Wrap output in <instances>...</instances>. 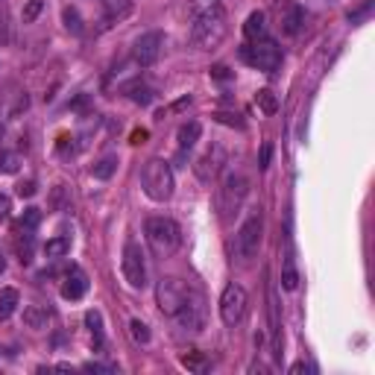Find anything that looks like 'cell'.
I'll return each instance as SVG.
<instances>
[{
	"label": "cell",
	"instance_id": "19",
	"mask_svg": "<svg viewBox=\"0 0 375 375\" xmlns=\"http://www.w3.org/2000/svg\"><path fill=\"white\" fill-rule=\"evenodd\" d=\"M117 156H103V159H100L94 167H91V176L94 179H100V182H109L112 176H115V170H117Z\"/></svg>",
	"mask_w": 375,
	"mask_h": 375
},
{
	"label": "cell",
	"instance_id": "29",
	"mask_svg": "<svg viewBox=\"0 0 375 375\" xmlns=\"http://www.w3.org/2000/svg\"><path fill=\"white\" fill-rule=\"evenodd\" d=\"M41 9H44V0H30V4L23 6V12H21L23 23H33V21L41 15Z\"/></svg>",
	"mask_w": 375,
	"mask_h": 375
},
{
	"label": "cell",
	"instance_id": "7",
	"mask_svg": "<svg viewBox=\"0 0 375 375\" xmlns=\"http://www.w3.org/2000/svg\"><path fill=\"white\" fill-rule=\"evenodd\" d=\"M241 59L246 65H253L258 70H267L273 73L279 65H282V47L276 41H270V38H258L253 44H243L241 47Z\"/></svg>",
	"mask_w": 375,
	"mask_h": 375
},
{
	"label": "cell",
	"instance_id": "18",
	"mask_svg": "<svg viewBox=\"0 0 375 375\" xmlns=\"http://www.w3.org/2000/svg\"><path fill=\"white\" fill-rule=\"evenodd\" d=\"M21 305V296L15 287H4L0 290V319H9Z\"/></svg>",
	"mask_w": 375,
	"mask_h": 375
},
{
	"label": "cell",
	"instance_id": "21",
	"mask_svg": "<svg viewBox=\"0 0 375 375\" xmlns=\"http://www.w3.org/2000/svg\"><path fill=\"white\" fill-rule=\"evenodd\" d=\"M302 23H305V9H302V6H293V9L285 15V21H282V30H285L287 36H296L299 30H302Z\"/></svg>",
	"mask_w": 375,
	"mask_h": 375
},
{
	"label": "cell",
	"instance_id": "31",
	"mask_svg": "<svg viewBox=\"0 0 375 375\" xmlns=\"http://www.w3.org/2000/svg\"><path fill=\"white\" fill-rule=\"evenodd\" d=\"M0 173H18V156L15 153H0Z\"/></svg>",
	"mask_w": 375,
	"mask_h": 375
},
{
	"label": "cell",
	"instance_id": "35",
	"mask_svg": "<svg viewBox=\"0 0 375 375\" xmlns=\"http://www.w3.org/2000/svg\"><path fill=\"white\" fill-rule=\"evenodd\" d=\"M18 194H21V196H33V194H36V182H21V185H18Z\"/></svg>",
	"mask_w": 375,
	"mask_h": 375
},
{
	"label": "cell",
	"instance_id": "11",
	"mask_svg": "<svg viewBox=\"0 0 375 375\" xmlns=\"http://www.w3.org/2000/svg\"><path fill=\"white\" fill-rule=\"evenodd\" d=\"M162 50H164V36H162L159 30L144 33V36L132 44V59H135V65L149 68V65H156V62H159Z\"/></svg>",
	"mask_w": 375,
	"mask_h": 375
},
{
	"label": "cell",
	"instance_id": "25",
	"mask_svg": "<svg viewBox=\"0 0 375 375\" xmlns=\"http://www.w3.org/2000/svg\"><path fill=\"white\" fill-rule=\"evenodd\" d=\"M282 287L285 290H296L299 287V273L293 267V258H285V267H282Z\"/></svg>",
	"mask_w": 375,
	"mask_h": 375
},
{
	"label": "cell",
	"instance_id": "20",
	"mask_svg": "<svg viewBox=\"0 0 375 375\" xmlns=\"http://www.w3.org/2000/svg\"><path fill=\"white\" fill-rule=\"evenodd\" d=\"M70 253V238L68 235H59V238H50L44 243V255L47 258H65Z\"/></svg>",
	"mask_w": 375,
	"mask_h": 375
},
{
	"label": "cell",
	"instance_id": "12",
	"mask_svg": "<svg viewBox=\"0 0 375 375\" xmlns=\"http://www.w3.org/2000/svg\"><path fill=\"white\" fill-rule=\"evenodd\" d=\"M223 164H226V149H223L220 144H214L211 149H206V153L196 159L194 173H196V179H199V182L211 185V182L217 179V173L223 170Z\"/></svg>",
	"mask_w": 375,
	"mask_h": 375
},
{
	"label": "cell",
	"instance_id": "1",
	"mask_svg": "<svg viewBox=\"0 0 375 375\" xmlns=\"http://www.w3.org/2000/svg\"><path fill=\"white\" fill-rule=\"evenodd\" d=\"M194 23H191V41L199 50H214L229 36V15L220 0H196L194 4Z\"/></svg>",
	"mask_w": 375,
	"mask_h": 375
},
{
	"label": "cell",
	"instance_id": "5",
	"mask_svg": "<svg viewBox=\"0 0 375 375\" xmlns=\"http://www.w3.org/2000/svg\"><path fill=\"white\" fill-rule=\"evenodd\" d=\"M264 241V214L261 208L253 211L243 223H241V229L235 232V255L241 261H249L255 253H258V246Z\"/></svg>",
	"mask_w": 375,
	"mask_h": 375
},
{
	"label": "cell",
	"instance_id": "13",
	"mask_svg": "<svg viewBox=\"0 0 375 375\" xmlns=\"http://www.w3.org/2000/svg\"><path fill=\"white\" fill-rule=\"evenodd\" d=\"M85 290H88V276H85L80 267H70V273H68L65 282H62V296L70 299V302H77V299L85 296Z\"/></svg>",
	"mask_w": 375,
	"mask_h": 375
},
{
	"label": "cell",
	"instance_id": "37",
	"mask_svg": "<svg viewBox=\"0 0 375 375\" xmlns=\"http://www.w3.org/2000/svg\"><path fill=\"white\" fill-rule=\"evenodd\" d=\"M270 153H273V147H270V144H264V149H261V167H267V164H270Z\"/></svg>",
	"mask_w": 375,
	"mask_h": 375
},
{
	"label": "cell",
	"instance_id": "2",
	"mask_svg": "<svg viewBox=\"0 0 375 375\" xmlns=\"http://www.w3.org/2000/svg\"><path fill=\"white\" fill-rule=\"evenodd\" d=\"M144 235H147V243L156 258L176 255V249L182 246V229H179V223L170 217H149L144 226Z\"/></svg>",
	"mask_w": 375,
	"mask_h": 375
},
{
	"label": "cell",
	"instance_id": "3",
	"mask_svg": "<svg viewBox=\"0 0 375 375\" xmlns=\"http://www.w3.org/2000/svg\"><path fill=\"white\" fill-rule=\"evenodd\" d=\"M141 188L153 203H167L173 196V188H176V182H173V167L164 159H149L141 170Z\"/></svg>",
	"mask_w": 375,
	"mask_h": 375
},
{
	"label": "cell",
	"instance_id": "41",
	"mask_svg": "<svg viewBox=\"0 0 375 375\" xmlns=\"http://www.w3.org/2000/svg\"><path fill=\"white\" fill-rule=\"evenodd\" d=\"M103 4H106V6H109V4H117V0H103Z\"/></svg>",
	"mask_w": 375,
	"mask_h": 375
},
{
	"label": "cell",
	"instance_id": "23",
	"mask_svg": "<svg viewBox=\"0 0 375 375\" xmlns=\"http://www.w3.org/2000/svg\"><path fill=\"white\" fill-rule=\"evenodd\" d=\"M255 103H258V109H261L264 115H276V112H279V100H276V94H273L270 88H261V91H258Z\"/></svg>",
	"mask_w": 375,
	"mask_h": 375
},
{
	"label": "cell",
	"instance_id": "17",
	"mask_svg": "<svg viewBox=\"0 0 375 375\" xmlns=\"http://www.w3.org/2000/svg\"><path fill=\"white\" fill-rule=\"evenodd\" d=\"M15 253L21 258V264H30L33 261V253H36V238L30 229H21L18 238H15Z\"/></svg>",
	"mask_w": 375,
	"mask_h": 375
},
{
	"label": "cell",
	"instance_id": "32",
	"mask_svg": "<svg viewBox=\"0 0 375 375\" xmlns=\"http://www.w3.org/2000/svg\"><path fill=\"white\" fill-rule=\"evenodd\" d=\"M9 214H12V199L9 194H0V223H6Z\"/></svg>",
	"mask_w": 375,
	"mask_h": 375
},
{
	"label": "cell",
	"instance_id": "24",
	"mask_svg": "<svg viewBox=\"0 0 375 375\" xmlns=\"http://www.w3.org/2000/svg\"><path fill=\"white\" fill-rule=\"evenodd\" d=\"M182 366L188 372H206L208 369V361H206L203 352H188V355H182Z\"/></svg>",
	"mask_w": 375,
	"mask_h": 375
},
{
	"label": "cell",
	"instance_id": "9",
	"mask_svg": "<svg viewBox=\"0 0 375 375\" xmlns=\"http://www.w3.org/2000/svg\"><path fill=\"white\" fill-rule=\"evenodd\" d=\"M246 302H249V299H246V290H243L238 282H232V285L223 287V293H220V305H217L223 326L235 329L238 322L243 319V314H246Z\"/></svg>",
	"mask_w": 375,
	"mask_h": 375
},
{
	"label": "cell",
	"instance_id": "39",
	"mask_svg": "<svg viewBox=\"0 0 375 375\" xmlns=\"http://www.w3.org/2000/svg\"><path fill=\"white\" fill-rule=\"evenodd\" d=\"M290 372H308V366H305V364H293Z\"/></svg>",
	"mask_w": 375,
	"mask_h": 375
},
{
	"label": "cell",
	"instance_id": "30",
	"mask_svg": "<svg viewBox=\"0 0 375 375\" xmlns=\"http://www.w3.org/2000/svg\"><path fill=\"white\" fill-rule=\"evenodd\" d=\"M38 220H41V211L38 208H27V211H23V220H21V229H36L38 226Z\"/></svg>",
	"mask_w": 375,
	"mask_h": 375
},
{
	"label": "cell",
	"instance_id": "34",
	"mask_svg": "<svg viewBox=\"0 0 375 375\" xmlns=\"http://www.w3.org/2000/svg\"><path fill=\"white\" fill-rule=\"evenodd\" d=\"M85 369L88 372H115V366H109V364H94V361L85 364Z\"/></svg>",
	"mask_w": 375,
	"mask_h": 375
},
{
	"label": "cell",
	"instance_id": "22",
	"mask_svg": "<svg viewBox=\"0 0 375 375\" xmlns=\"http://www.w3.org/2000/svg\"><path fill=\"white\" fill-rule=\"evenodd\" d=\"M85 326L91 329L94 346L100 349V346H103V314H100V311H88V314H85Z\"/></svg>",
	"mask_w": 375,
	"mask_h": 375
},
{
	"label": "cell",
	"instance_id": "8",
	"mask_svg": "<svg viewBox=\"0 0 375 375\" xmlns=\"http://www.w3.org/2000/svg\"><path fill=\"white\" fill-rule=\"evenodd\" d=\"M120 273H123V279H127V285H130L132 290L147 287V261H144V253H141V243L132 241V238L123 243Z\"/></svg>",
	"mask_w": 375,
	"mask_h": 375
},
{
	"label": "cell",
	"instance_id": "38",
	"mask_svg": "<svg viewBox=\"0 0 375 375\" xmlns=\"http://www.w3.org/2000/svg\"><path fill=\"white\" fill-rule=\"evenodd\" d=\"M147 141V130H138V132H132V144H144Z\"/></svg>",
	"mask_w": 375,
	"mask_h": 375
},
{
	"label": "cell",
	"instance_id": "40",
	"mask_svg": "<svg viewBox=\"0 0 375 375\" xmlns=\"http://www.w3.org/2000/svg\"><path fill=\"white\" fill-rule=\"evenodd\" d=\"M4 270H6V258L0 255V276H4Z\"/></svg>",
	"mask_w": 375,
	"mask_h": 375
},
{
	"label": "cell",
	"instance_id": "6",
	"mask_svg": "<svg viewBox=\"0 0 375 375\" xmlns=\"http://www.w3.org/2000/svg\"><path fill=\"white\" fill-rule=\"evenodd\" d=\"M191 299V287L185 285V282H179V279H162L159 285H156V305H159V311L164 314V317H176L182 308H185V302Z\"/></svg>",
	"mask_w": 375,
	"mask_h": 375
},
{
	"label": "cell",
	"instance_id": "16",
	"mask_svg": "<svg viewBox=\"0 0 375 375\" xmlns=\"http://www.w3.org/2000/svg\"><path fill=\"white\" fill-rule=\"evenodd\" d=\"M243 36L249 41H258V38H267V18L264 12H249L246 23H243Z\"/></svg>",
	"mask_w": 375,
	"mask_h": 375
},
{
	"label": "cell",
	"instance_id": "15",
	"mask_svg": "<svg viewBox=\"0 0 375 375\" xmlns=\"http://www.w3.org/2000/svg\"><path fill=\"white\" fill-rule=\"evenodd\" d=\"M53 319V311H50L47 305H27L23 308V322H27V329H47V322Z\"/></svg>",
	"mask_w": 375,
	"mask_h": 375
},
{
	"label": "cell",
	"instance_id": "10",
	"mask_svg": "<svg viewBox=\"0 0 375 375\" xmlns=\"http://www.w3.org/2000/svg\"><path fill=\"white\" fill-rule=\"evenodd\" d=\"M173 322H176L182 332H203V326H206V302H203V296H199L196 290H191V299L185 302V308L173 317Z\"/></svg>",
	"mask_w": 375,
	"mask_h": 375
},
{
	"label": "cell",
	"instance_id": "26",
	"mask_svg": "<svg viewBox=\"0 0 375 375\" xmlns=\"http://www.w3.org/2000/svg\"><path fill=\"white\" fill-rule=\"evenodd\" d=\"M65 27H68V33H73V36L83 33V18H80V12L73 9V6L65 9Z\"/></svg>",
	"mask_w": 375,
	"mask_h": 375
},
{
	"label": "cell",
	"instance_id": "28",
	"mask_svg": "<svg viewBox=\"0 0 375 375\" xmlns=\"http://www.w3.org/2000/svg\"><path fill=\"white\" fill-rule=\"evenodd\" d=\"M127 91H130V97L135 100V103H141V106H147V103H153V91H149L147 85H130Z\"/></svg>",
	"mask_w": 375,
	"mask_h": 375
},
{
	"label": "cell",
	"instance_id": "27",
	"mask_svg": "<svg viewBox=\"0 0 375 375\" xmlns=\"http://www.w3.org/2000/svg\"><path fill=\"white\" fill-rule=\"evenodd\" d=\"M130 334H132L135 343H149V329L141 319H130Z\"/></svg>",
	"mask_w": 375,
	"mask_h": 375
},
{
	"label": "cell",
	"instance_id": "4",
	"mask_svg": "<svg viewBox=\"0 0 375 375\" xmlns=\"http://www.w3.org/2000/svg\"><path fill=\"white\" fill-rule=\"evenodd\" d=\"M246 194H249V179L243 176L241 170H232V173L223 176L220 188H217V211H220L223 223H229L243 208Z\"/></svg>",
	"mask_w": 375,
	"mask_h": 375
},
{
	"label": "cell",
	"instance_id": "14",
	"mask_svg": "<svg viewBox=\"0 0 375 375\" xmlns=\"http://www.w3.org/2000/svg\"><path fill=\"white\" fill-rule=\"evenodd\" d=\"M199 135H203V127H199L196 120L182 123V127H179V135H176V141H179V159H185V156L191 153V149L196 147Z\"/></svg>",
	"mask_w": 375,
	"mask_h": 375
},
{
	"label": "cell",
	"instance_id": "36",
	"mask_svg": "<svg viewBox=\"0 0 375 375\" xmlns=\"http://www.w3.org/2000/svg\"><path fill=\"white\" fill-rule=\"evenodd\" d=\"M211 77H214V80H229L232 73H229V68H223V65H217V68L211 70Z\"/></svg>",
	"mask_w": 375,
	"mask_h": 375
},
{
	"label": "cell",
	"instance_id": "33",
	"mask_svg": "<svg viewBox=\"0 0 375 375\" xmlns=\"http://www.w3.org/2000/svg\"><path fill=\"white\" fill-rule=\"evenodd\" d=\"M369 12H372V0H366V4H364L358 12H349V21H352V23H358V21H361V18H366Z\"/></svg>",
	"mask_w": 375,
	"mask_h": 375
}]
</instances>
